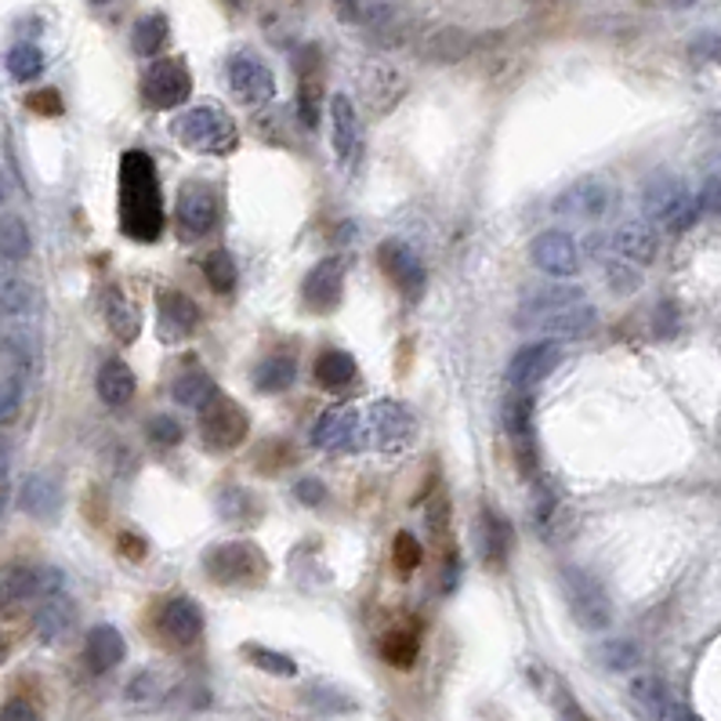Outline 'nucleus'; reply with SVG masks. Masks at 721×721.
<instances>
[{"label":"nucleus","mask_w":721,"mask_h":721,"mask_svg":"<svg viewBox=\"0 0 721 721\" xmlns=\"http://www.w3.org/2000/svg\"><path fill=\"white\" fill-rule=\"evenodd\" d=\"M121 229L135 243H156L164 232V196L156 164L146 153L130 149L121 160Z\"/></svg>","instance_id":"f257e3e1"},{"label":"nucleus","mask_w":721,"mask_h":721,"mask_svg":"<svg viewBox=\"0 0 721 721\" xmlns=\"http://www.w3.org/2000/svg\"><path fill=\"white\" fill-rule=\"evenodd\" d=\"M170 135H175L181 146L207 153V156H229L240 146L236 121L221 106H211V102L178 113L175 121H170Z\"/></svg>","instance_id":"f03ea898"},{"label":"nucleus","mask_w":721,"mask_h":721,"mask_svg":"<svg viewBox=\"0 0 721 721\" xmlns=\"http://www.w3.org/2000/svg\"><path fill=\"white\" fill-rule=\"evenodd\" d=\"M646 211L657 226L671 229V232H686L703 218L700 196L692 192L678 175H671V170H657V175H649Z\"/></svg>","instance_id":"7ed1b4c3"},{"label":"nucleus","mask_w":721,"mask_h":721,"mask_svg":"<svg viewBox=\"0 0 721 721\" xmlns=\"http://www.w3.org/2000/svg\"><path fill=\"white\" fill-rule=\"evenodd\" d=\"M203 570L221 587H258L269 576V558L254 541H226L203 555Z\"/></svg>","instance_id":"20e7f679"},{"label":"nucleus","mask_w":721,"mask_h":721,"mask_svg":"<svg viewBox=\"0 0 721 721\" xmlns=\"http://www.w3.org/2000/svg\"><path fill=\"white\" fill-rule=\"evenodd\" d=\"M363 425V450H377L385 457L403 453L417 436V417L399 399H377L370 410L359 414Z\"/></svg>","instance_id":"39448f33"},{"label":"nucleus","mask_w":721,"mask_h":721,"mask_svg":"<svg viewBox=\"0 0 721 721\" xmlns=\"http://www.w3.org/2000/svg\"><path fill=\"white\" fill-rule=\"evenodd\" d=\"M562 595H566L576 624L587 627V631H609L613 602L595 573H587L581 566H566L562 570Z\"/></svg>","instance_id":"423d86ee"},{"label":"nucleus","mask_w":721,"mask_h":721,"mask_svg":"<svg viewBox=\"0 0 721 721\" xmlns=\"http://www.w3.org/2000/svg\"><path fill=\"white\" fill-rule=\"evenodd\" d=\"M519 326L541 334V341H555L558 345V341H576V337L595 334L598 309L587 297H581V301H566V305L547 309V312H536V316H522Z\"/></svg>","instance_id":"0eeeda50"},{"label":"nucleus","mask_w":721,"mask_h":721,"mask_svg":"<svg viewBox=\"0 0 721 721\" xmlns=\"http://www.w3.org/2000/svg\"><path fill=\"white\" fill-rule=\"evenodd\" d=\"M247 431H251V417L243 406H236L226 391H215L211 403L200 410V436L207 450L229 453L247 439Z\"/></svg>","instance_id":"6e6552de"},{"label":"nucleus","mask_w":721,"mask_h":721,"mask_svg":"<svg viewBox=\"0 0 721 721\" xmlns=\"http://www.w3.org/2000/svg\"><path fill=\"white\" fill-rule=\"evenodd\" d=\"M616 207V181L606 175H587L558 192L555 215L570 221H602Z\"/></svg>","instance_id":"1a4fd4ad"},{"label":"nucleus","mask_w":721,"mask_h":721,"mask_svg":"<svg viewBox=\"0 0 721 721\" xmlns=\"http://www.w3.org/2000/svg\"><path fill=\"white\" fill-rule=\"evenodd\" d=\"M175 221H178L181 240H203L207 232H215L221 221L218 189L207 186V181H186V186L178 189Z\"/></svg>","instance_id":"9d476101"},{"label":"nucleus","mask_w":721,"mask_h":721,"mask_svg":"<svg viewBox=\"0 0 721 721\" xmlns=\"http://www.w3.org/2000/svg\"><path fill=\"white\" fill-rule=\"evenodd\" d=\"M142 95L156 109H178L192 95V73L181 59H160L153 62L142 76Z\"/></svg>","instance_id":"9b49d317"},{"label":"nucleus","mask_w":721,"mask_h":721,"mask_svg":"<svg viewBox=\"0 0 721 721\" xmlns=\"http://www.w3.org/2000/svg\"><path fill=\"white\" fill-rule=\"evenodd\" d=\"M562 356H566V352H562V345H555V341L522 345L508 363V385L515 391H533L536 385L547 382V377L558 370Z\"/></svg>","instance_id":"f8f14e48"},{"label":"nucleus","mask_w":721,"mask_h":721,"mask_svg":"<svg viewBox=\"0 0 721 721\" xmlns=\"http://www.w3.org/2000/svg\"><path fill=\"white\" fill-rule=\"evenodd\" d=\"M377 265L385 269V276L391 280V286H396L403 297H421L425 294L428 272H425V261L417 258V251L410 243L385 240L382 247H377Z\"/></svg>","instance_id":"ddd939ff"},{"label":"nucleus","mask_w":721,"mask_h":721,"mask_svg":"<svg viewBox=\"0 0 721 721\" xmlns=\"http://www.w3.org/2000/svg\"><path fill=\"white\" fill-rule=\"evenodd\" d=\"M533 414H536L533 391H515V396H508L504 406H501V421H504V431H508V439H511V450H515L522 471H533L536 468Z\"/></svg>","instance_id":"4468645a"},{"label":"nucleus","mask_w":721,"mask_h":721,"mask_svg":"<svg viewBox=\"0 0 721 721\" xmlns=\"http://www.w3.org/2000/svg\"><path fill=\"white\" fill-rule=\"evenodd\" d=\"M226 76H229V87L236 91V98L251 102V106H261V102L276 95V76L251 51H236L226 62Z\"/></svg>","instance_id":"2eb2a0df"},{"label":"nucleus","mask_w":721,"mask_h":721,"mask_svg":"<svg viewBox=\"0 0 721 721\" xmlns=\"http://www.w3.org/2000/svg\"><path fill=\"white\" fill-rule=\"evenodd\" d=\"M533 530L541 533L547 544L566 541L573 533V511L562 501V493L552 479H536V487H533Z\"/></svg>","instance_id":"dca6fc26"},{"label":"nucleus","mask_w":721,"mask_h":721,"mask_svg":"<svg viewBox=\"0 0 721 721\" xmlns=\"http://www.w3.org/2000/svg\"><path fill=\"white\" fill-rule=\"evenodd\" d=\"M530 261L533 269H541L544 276L552 280H566L581 272V247L570 232H541L530 247Z\"/></svg>","instance_id":"f3484780"},{"label":"nucleus","mask_w":721,"mask_h":721,"mask_svg":"<svg viewBox=\"0 0 721 721\" xmlns=\"http://www.w3.org/2000/svg\"><path fill=\"white\" fill-rule=\"evenodd\" d=\"M312 442L326 453H352L363 450V425L359 410L352 406H334V410L320 414V421L312 425Z\"/></svg>","instance_id":"a211bd4d"},{"label":"nucleus","mask_w":721,"mask_h":721,"mask_svg":"<svg viewBox=\"0 0 721 721\" xmlns=\"http://www.w3.org/2000/svg\"><path fill=\"white\" fill-rule=\"evenodd\" d=\"M196 326H200V305L181 291H160L156 297V337L164 345H178V341L192 337Z\"/></svg>","instance_id":"6ab92c4d"},{"label":"nucleus","mask_w":721,"mask_h":721,"mask_svg":"<svg viewBox=\"0 0 721 721\" xmlns=\"http://www.w3.org/2000/svg\"><path fill=\"white\" fill-rule=\"evenodd\" d=\"M345 272H348V258H323L320 265H312V272L301 283V297L312 312H331L341 305V294H345Z\"/></svg>","instance_id":"aec40b11"},{"label":"nucleus","mask_w":721,"mask_h":721,"mask_svg":"<svg viewBox=\"0 0 721 721\" xmlns=\"http://www.w3.org/2000/svg\"><path fill=\"white\" fill-rule=\"evenodd\" d=\"M156 631L164 635L167 646L189 649L203 635V613L192 598H170L160 609V616H156Z\"/></svg>","instance_id":"412c9836"},{"label":"nucleus","mask_w":721,"mask_h":721,"mask_svg":"<svg viewBox=\"0 0 721 721\" xmlns=\"http://www.w3.org/2000/svg\"><path fill=\"white\" fill-rule=\"evenodd\" d=\"M76 620H81V613H76L73 598L59 592V595H44L41 606L33 613V627H36V638L44 641V646H59V641H70V635L76 631Z\"/></svg>","instance_id":"4be33fe9"},{"label":"nucleus","mask_w":721,"mask_h":721,"mask_svg":"<svg viewBox=\"0 0 721 721\" xmlns=\"http://www.w3.org/2000/svg\"><path fill=\"white\" fill-rule=\"evenodd\" d=\"M331 124H334V153L341 167H356L363 156V124L359 113L352 106L348 95H334L331 98Z\"/></svg>","instance_id":"5701e85b"},{"label":"nucleus","mask_w":721,"mask_h":721,"mask_svg":"<svg viewBox=\"0 0 721 721\" xmlns=\"http://www.w3.org/2000/svg\"><path fill=\"white\" fill-rule=\"evenodd\" d=\"M476 536H479V555H482V562H487L490 570H504L508 558H511V552H515V530H511V522L501 515V511L482 508Z\"/></svg>","instance_id":"b1692460"},{"label":"nucleus","mask_w":721,"mask_h":721,"mask_svg":"<svg viewBox=\"0 0 721 721\" xmlns=\"http://www.w3.org/2000/svg\"><path fill=\"white\" fill-rule=\"evenodd\" d=\"M609 243H613V251L627 261V265H649V261L657 258V251H660L657 229H652L649 221H641V218L624 221V226L609 236Z\"/></svg>","instance_id":"393cba45"},{"label":"nucleus","mask_w":721,"mask_h":721,"mask_svg":"<svg viewBox=\"0 0 721 721\" xmlns=\"http://www.w3.org/2000/svg\"><path fill=\"white\" fill-rule=\"evenodd\" d=\"M41 595V573L22 562L0 566V613H19Z\"/></svg>","instance_id":"a878e982"},{"label":"nucleus","mask_w":721,"mask_h":721,"mask_svg":"<svg viewBox=\"0 0 721 721\" xmlns=\"http://www.w3.org/2000/svg\"><path fill=\"white\" fill-rule=\"evenodd\" d=\"M127 657V641L124 635L116 631L113 624H98L87 631V641H84V660L95 675H106L113 671L116 663H124Z\"/></svg>","instance_id":"bb28decb"},{"label":"nucleus","mask_w":721,"mask_h":721,"mask_svg":"<svg viewBox=\"0 0 721 721\" xmlns=\"http://www.w3.org/2000/svg\"><path fill=\"white\" fill-rule=\"evenodd\" d=\"M36 291L22 280H0V326H33Z\"/></svg>","instance_id":"cd10ccee"},{"label":"nucleus","mask_w":721,"mask_h":721,"mask_svg":"<svg viewBox=\"0 0 721 721\" xmlns=\"http://www.w3.org/2000/svg\"><path fill=\"white\" fill-rule=\"evenodd\" d=\"M627 703H631V714L638 721H663L667 718V689L657 675H638L631 681V689H627Z\"/></svg>","instance_id":"c85d7f7f"},{"label":"nucleus","mask_w":721,"mask_h":721,"mask_svg":"<svg viewBox=\"0 0 721 721\" xmlns=\"http://www.w3.org/2000/svg\"><path fill=\"white\" fill-rule=\"evenodd\" d=\"M135 391H138V382H135V374H130L127 363H121V359L102 363V370H98L102 403H106V406H127L130 399H135Z\"/></svg>","instance_id":"c756f323"},{"label":"nucleus","mask_w":721,"mask_h":721,"mask_svg":"<svg viewBox=\"0 0 721 721\" xmlns=\"http://www.w3.org/2000/svg\"><path fill=\"white\" fill-rule=\"evenodd\" d=\"M359 377V363L348 356V352L341 348H326L323 356L316 359V382L326 388V391H341L348 388L352 382Z\"/></svg>","instance_id":"7c9ffc66"},{"label":"nucleus","mask_w":721,"mask_h":721,"mask_svg":"<svg viewBox=\"0 0 721 721\" xmlns=\"http://www.w3.org/2000/svg\"><path fill=\"white\" fill-rule=\"evenodd\" d=\"M19 504H22L25 515L51 519V515H55V508H59V487H55V479H48V476H30V479H25V487H22Z\"/></svg>","instance_id":"2f4dec72"},{"label":"nucleus","mask_w":721,"mask_h":721,"mask_svg":"<svg viewBox=\"0 0 721 721\" xmlns=\"http://www.w3.org/2000/svg\"><path fill=\"white\" fill-rule=\"evenodd\" d=\"M167 36H170V22H167V15L156 11V15L138 19L135 33H130V51L142 59H153L167 48Z\"/></svg>","instance_id":"473e14b6"},{"label":"nucleus","mask_w":721,"mask_h":721,"mask_svg":"<svg viewBox=\"0 0 721 721\" xmlns=\"http://www.w3.org/2000/svg\"><path fill=\"white\" fill-rule=\"evenodd\" d=\"M106 323H109V331L121 337V341H135L138 331H142L138 305L124 291H109V297H106Z\"/></svg>","instance_id":"72a5a7b5"},{"label":"nucleus","mask_w":721,"mask_h":721,"mask_svg":"<svg viewBox=\"0 0 721 721\" xmlns=\"http://www.w3.org/2000/svg\"><path fill=\"white\" fill-rule=\"evenodd\" d=\"M294 377H297V366H294V359H286V356H269L265 363L254 366V388L265 391V396L286 391L294 385Z\"/></svg>","instance_id":"f704fd0d"},{"label":"nucleus","mask_w":721,"mask_h":721,"mask_svg":"<svg viewBox=\"0 0 721 721\" xmlns=\"http://www.w3.org/2000/svg\"><path fill=\"white\" fill-rule=\"evenodd\" d=\"M382 657L396 667V671H410V667L417 663V657H421V638H417L414 631H403V627H396V631H388L382 638Z\"/></svg>","instance_id":"c9c22d12"},{"label":"nucleus","mask_w":721,"mask_h":721,"mask_svg":"<svg viewBox=\"0 0 721 721\" xmlns=\"http://www.w3.org/2000/svg\"><path fill=\"white\" fill-rule=\"evenodd\" d=\"M533 678L541 681V686H547L544 697H547V703H552L555 711H558V718H562V721H592V718H587V714L581 711V707H576L573 692L566 689V681H562L558 675L544 671V667H533Z\"/></svg>","instance_id":"e433bc0d"},{"label":"nucleus","mask_w":721,"mask_h":721,"mask_svg":"<svg viewBox=\"0 0 721 721\" xmlns=\"http://www.w3.org/2000/svg\"><path fill=\"white\" fill-rule=\"evenodd\" d=\"M215 391H218V385L211 382V374L207 370H189L175 382V399L181 406H189V410H203Z\"/></svg>","instance_id":"4c0bfd02"},{"label":"nucleus","mask_w":721,"mask_h":721,"mask_svg":"<svg viewBox=\"0 0 721 721\" xmlns=\"http://www.w3.org/2000/svg\"><path fill=\"white\" fill-rule=\"evenodd\" d=\"M30 229H25V221L15 218V215H0V258L8 261H25L30 258Z\"/></svg>","instance_id":"58836bf2"},{"label":"nucleus","mask_w":721,"mask_h":721,"mask_svg":"<svg viewBox=\"0 0 721 721\" xmlns=\"http://www.w3.org/2000/svg\"><path fill=\"white\" fill-rule=\"evenodd\" d=\"M218 511L226 515L229 522H258L261 515V504L254 501L251 490L243 487H229L226 493L218 497Z\"/></svg>","instance_id":"ea45409f"},{"label":"nucleus","mask_w":721,"mask_h":721,"mask_svg":"<svg viewBox=\"0 0 721 721\" xmlns=\"http://www.w3.org/2000/svg\"><path fill=\"white\" fill-rule=\"evenodd\" d=\"M243 657L251 660L258 671H265V675H276V678H294L297 675V663L286 657V652L254 646V641H247V646H243Z\"/></svg>","instance_id":"a19ab883"},{"label":"nucleus","mask_w":721,"mask_h":721,"mask_svg":"<svg viewBox=\"0 0 721 721\" xmlns=\"http://www.w3.org/2000/svg\"><path fill=\"white\" fill-rule=\"evenodd\" d=\"M8 73L15 81H36L44 73V55L36 44H15L8 51Z\"/></svg>","instance_id":"79ce46f5"},{"label":"nucleus","mask_w":721,"mask_h":721,"mask_svg":"<svg viewBox=\"0 0 721 721\" xmlns=\"http://www.w3.org/2000/svg\"><path fill=\"white\" fill-rule=\"evenodd\" d=\"M203 276L218 294H229L236 286V258L229 251H211L203 258Z\"/></svg>","instance_id":"37998d69"},{"label":"nucleus","mask_w":721,"mask_h":721,"mask_svg":"<svg viewBox=\"0 0 721 721\" xmlns=\"http://www.w3.org/2000/svg\"><path fill=\"white\" fill-rule=\"evenodd\" d=\"M425 562V547L421 541H417L414 533H396V541H391V566H396V573L403 576H410L417 566Z\"/></svg>","instance_id":"c03bdc74"},{"label":"nucleus","mask_w":721,"mask_h":721,"mask_svg":"<svg viewBox=\"0 0 721 721\" xmlns=\"http://www.w3.org/2000/svg\"><path fill=\"white\" fill-rule=\"evenodd\" d=\"M638 646L635 641H624V638H606L598 646V660L606 671H627V667H635L638 663Z\"/></svg>","instance_id":"a18cd8bd"},{"label":"nucleus","mask_w":721,"mask_h":721,"mask_svg":"<svg viewBox=\"0 0 721 721\" xmlns=\"http://www.w3.org/2000/svg\"><path fill=\"white\" fill-rule=\"evenodd\" d=\"M164 697H167V681H164V675H156V671H142V675L127 686V700L138 703V707L160 703Z\"/></svg>","instance_id":"49530a36"},{"label":"nucleus","mask_w":721,"mask_h":721,"mask_svg":"<svg viewBox=\"0 0 721 721\" xmlns=\"http://www.w3.org/2000/svg\"><path fill=\"white\" fill-rule=\"evenodd\" d=\"M146 431H149V442H153V446H164V450H170V446H178L181 439H186V431H181V425H178L170 414L149 417Z\"/></svg>","instance_id":"de8ad7c7"},{"label":"nucleus","mask_w":721,"mask_h":721,"mask_svg":"<svg viewBox=\"0 0 721 721\" xmlns=\"http://www.w3.org/2000/svg\"><path fill=\"white\" fill-rule=\"evenodd\" d=\"M22 410V382L19 377H0V428L11 425Z\"/></svg>","instance_id":"09e8293b"},{"label":"nucleus","mask_w":721,"mask_h":721,"mask_svg":"<svg viewBox=\"0 0 721 721\" xmlns=\"http://www.w3.org/2000/svg\"><path fill=\"white\" fill-rule=\"evenodd\" d=\"M25 106H30L33 113H41V116H62V98H59V91H33L30 98H25Z\"/></svg>","instance_id":"8fccbe9b"},{"label":"nucleus","mask_w":721,"mask_h":721,"mask_svg":"<svg viewBox=\"0 0 721 721\" xmlns=\"http://www.w3.org/2000/svg\"><path fill=\"white\" fill-rule=\"evenodd\" d=\"M0 721H41V711L30 700H8L0 707Z\"/></svg>","instance_id":"3c124183"},{"label":"nucleus","mask_w":721,"mask_h":721,"mask_svg":"<svg viewBox=\"0 0 721 721\" xmlns=\"http://www.w3.org/2000/svg\"><path fill=\"white\" fill-rule=\"evenodd\" d=\"M297 501H305V504H323V497H326V487L316 479H305V482H297Z\"/></svg>","instance_id":"603ef678"},{"label":"nucleus","mask_w":721,"mask_h":721,"mask_svg":"<svg viewBox=\"0 0 721 721\" xmlns=\"http://www.w3.org/2000/svg\"><path fill=\"white\" fill-rule=\"evenodd\" d=\"M663 721H703V718L697 711H689L686 703H671V707H667V718Z\"/></svg>","instance_id":"864d4df0"},{"label":"nucleus","mask_w":721,"mask_h":721,"mask_svg":"<svg viewBox=\"0 0 721 721\" xmlns=\"http://www.w3.org/2000/svg\"><path fill=\"white\" fill-rule=\"evenodd\" d=\"M121 544H127V547H124V555H130V558H142V541H135V536H130V533H124V536H121Z\"/></svg>","instance_id":"5fc2aeb1"},{"label":"nucleus","mask_w":721,"mask_h":721,"mask_svg":"<svg viewBox=\"0 0 721 721\" xmlns=\"http://www.w3.org/2000/svg\"><path fill=\"white\" fill-rule=\"evenodd\" d=\"M4 200H8V181H4V175H0V207H4Z\"/></svg>","instance_id":"6e6d98bb"},{"label":"nucleus","mask_w":721,"mask_h":721,"mask_svg":"<svg viewBox=\"0 0 721 721\" xmlns=\"http://www.w3.org/2000/svg\"><path fill=\"white\" fill-rule=\"evenodd\" d=\"M0 660H4V641H0Z\"/></svg>","instance_id":"4d7b16f0"}]
</instances>
